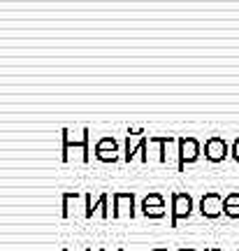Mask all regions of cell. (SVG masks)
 Segmentation results:
<instances>
[{
    "label": "cell",
    "mask_w": 239,
    "mask_h": 251,
    "mask_svg": "<svg viewBox=\"0 0 239 251\" xmlns=\"http://www.w3.org/2000/svg\"><path fill=\"white\" fill-rule=\"evenodd\" d=\"M63 251H68V249H63Z\"/></svg>",
    "instance_id": "ffe728a7"
},
{
    "label": "cell",
    "mask_w": 239,
    "mask_h": 251,
    "mask_svg": "<svg viewBox=\"0 0 239 251\" xmlns=\"http://www.w3.org/2000/svg\"><path fill=\"white\" fill-rule=\"evenodd\" d=\"M151 251H167V249H163V247H160V249H151Z\"/></svg>",
    "instance_id": "ac0fdd59"
},
{
    "label": "cell",
    "mask_w": 239,
    "mask_h": 251,
    "mask_svg": "<svg viewBox=\"0 0 239 251\" xmlns=\"http://www.w3.org/2000/svg\"><path fill=\"white\" fill-rule=\"evenodd\" d=\"M179 137L174 135H149V144H158V161L167 163V147L174 144Z\"/></svg>",
    "instance_id": "9c48e42d"
},
{
    "label": "cell",
    "mask_w": 239,
    "mask_h": 251,
    "mask_svg": "<svg viewBox=\"0 0 239 251\" xmlns=\"http://www.w3.org/2000/svg\"><path fill=\"white\" fill-rule=\"evenodd\" d=\"M89 140H91V130H89V128H84V130H81V140H72L70 130H63V163H68V151H70V149H79L84 163H89L91 161Z\"/></svg>",
    "instance_id": "277c9868"
},
{
    "label": "cell",
    "mask_w": 239,
    "mask_h": 251,
    "mask_svg": "<svg viewBox=\"0 0 239 251\" xmlns=\"http://www.w3.org/2000/svg\"><path fill=\"white\" fill-rule=\"evenodd\" d=\"M142 207H165V198L158 191H151L149 196L142 198Z\"/></svg>",
    "instance_id": "7c38bea8"
},
{
    "label": "cell",
    "mask_w": 239,
    "mask_h": 251,
    "mask_svg": "<svg viewBox=\"0 0 239 251\" xmlns=\"http://www.w3.org/2000/svg\"><path fill=\"white\" fill-rule=\"evenodd\" d=\"M204 251H223V249H218V247H209V249H204Z\"/></svg>",
    "instance_id": "2e32d148"
},
{
    "label": "cell",
    "mask_w": 239,
    "mask_h": 251,
    "mask_svg": "<svg viewBox=\"0 0 239 251\" xmlns=\"http://www.w3.org/2000/svg\"><path fill=\"white\" fill-rule=\"evenodd\" d=\"M146 219H163L165 216V207H140Z\"/></svg>",
    "instance_id": "5bb4252c"
},
{
    "label": "cell",
    "mask_w": 239,
    "mask_h": 251,
    "mask_svg": "<svg viewBox=\"0 0 239 251\" xmlns=\"http://www.w3.org/2000/svg\"><path fill=\"white\" fill-rule=\"evenodd\" d=\"M96 158L100 163H112V165L119 161V142H116L112 135H105V137H100V140H97Z\"/></svg>",
    "instance_id": "8992f818"
},
{
    "label": "cell",
    "mask_w": 239,
    "mask_h": 251,
    "mask_svg": "<svg viewBox=\"0 0 239 251\" xmlns=\"http://www.w3.org/2000/svg\"><path fill=\"white\" fill-rule=\"evenodd\" d=\"M230 156V147L223 140L221 135H212L207 142H204V158L209 163H223Z\"/></svg>",
    "instance_id": "5b68a950"
},
{
    "label": "cell",
    "mask_w": 239,
    "mask_h": 251,
    "mask_svg": "<svg viewBox=\"0 0 239 251\" xmlns=\"http://www.w3.org/2000/svg\"><path fill=\"white\" fill-rule=\"evenodd\" d=\"M112 200H114V212H112V216H114V219H119V216H121V202H128V205L135 207V193H133V191H116V193H112ZM133 207H130V216H135Z\"/></svg>",
    "instance_id": "30bf717a"
},
{
    "label": "cell",
    "mask_w": 239,
    "mask_h": 251,
    "mask_svg": "<svg viewBox=\"0 0 239 251\" xmlns=\"http://www.w3.org/2000/svg\"><path fill=\"white\" fill-rule=\"evenodd\" d=\"M79 193L77 191H65L63 193V219H68V214H70V200H79Z\"/></svg>",
    "instance_id": "4fadbf2b"
},
{
    "label": "cell",
    "mask_w": 239,
    "mask_h": 251,
    "mask_svg": "<svg viewBox=\"0 0 239 251\" xmlns=\"http://www.w3.org/2000/svg\"><path fill=\"white\" fill-rule=\"evenodd\" d=\"M100 251H105V249H100ZM116 251H125V249H123V247H119V249H116Z\"/></svg>",
    "instance_id": "e0dca14e"
},
{
    "label": "cell",
    "mask_w": 239,
    "mask_h": 251,
    "mask_svg": "<svg viewBox=\"0 0 239 251\" xmlns=\"http://www.w3.org/2000/svg\"><path fill=\"white\" fill-rule=\"evenodd\" d=\"M177 147H179L177 170L184 172V170H186V165H191V163H195L197 158H200L202 147H200V142H197L195 137H179V140H177Z\"/></svg>",
    "instance_id": "3957f363"
},
{
    "label": "cell",
    "mask_w": 239,
    "mask_h": 251,
    "mask_svg": "<svg viewBox=\"0 0 239 251\" xmlns=\"http://www.w3.org/2000/svg\"><path fill=\"white\" fill-rule=\"evenodd\" d=\"M237 251H239V249H237Z\"/></svg>",
    "instance_id": "7402d4cb"
},
{
    "label": "cell",
    "mask_w": 239,
    "mask_h": 251,
    "mask_svg": "<svg viewBox=\"0 0 239 251\" xmlns=\"http://www.w3.org/2000/svg\"><path fill=\"white\" fill-rule=\"evenodd\" d=\"M200 214L204 219H218L223 214V196L216 191H209L200 198Z\"/></svg>",
    "instance_id": "52a82bcc"
},
{
    "label": "cell",
    "mask_w": 239,
    "mask_h": 251,
    "mask_svg": "<svg viewBox=\"0 0 239 251\" xmlns=\"http://www.w3.org/2000/svg\"><path fill=\"white\" fill-rule=\"evenodd\" d=\"M230 156L235 158V163H239V137L232 142V147H230Z\"/></svg>",
    "instance_id": "9a60e30c"
},
{
    "label": "cell",
    "mask_w": 239,
    "mask_h": 251,
    "mask_svg": "<svg viewBox=\"0 0 239 251\" xmlns=\"http://www.w3.org/2000/svg\"><path fill=\"white\" fill-rule=\"evenodd\" d=\"M193 196L184 193V191H174L172 193V228H177L179 221H186L193 214Z\"/></svg>",
    "instance_id": "7a4b0ae2"
},
{
    "label": "cell",
    "mask_w": 239,
    "mask_h": 251,
    "mask_svg": "<svg viewBox=\"0 0 239 251\" xmlns=\"http://www.w3.org/2000/svg\"><path fill=\"white\" fill-rule=\"evenodd\" d=\"M223 214L228 219H239V191H232L223 198Z\"/></svg>",
    "instance_id": "8fae6325"
},
{
    "label": "cell",
    "mask_w": 239,
    "mask_h": 251,
    "mask_svg": "<svg viewBox=\"0 0 239 251\" xmlns=\"http://www.w3.org/2000/svg\"><path fill=\"white\" fill-rule=\"evenodd\" d=\"M107 198H109V196H107V193H102V196L93 202L91 193H86V196H84V200H86V207H84V209H86V212H84V214H86V219H93V214H96L97 209L102 212V216H105V219H109V212H107Z\"/></svg>",
    "instance_id": "ba28073f"
},
{
    "label": "cell",
    "mask_w": 239,
    "mask_h": 251,
    "mask_svg": "<svg viewBox=\"0 0 239 251\" xmlns=\"http://www.w3.org/2000/svg\"><path fill=\"white\" fill-rule=\"evenodd\" d=\"M86 251H91V249H86Z\"/></svg>",
    "instance_id": "44dd1931"
},
{
    "label": "cell",
    "mask_w": 239,
    "mask_h": 251,
    "mask_svg": "<svg viewBox=\"0 0 239 251\" xmlns=\"http://www.w3.org/2000/svg\"><path fill=\"white\" fill-rule=\"evenodd\" d=\"M140 151V158L142 163H149V135L144 130H128L125 135V153L123 161L130 163L135 158V153Z\"/></svg>",
    "instance_id": "6da1fadb"
},
{
    "label": "cell",
    "mask_w": 239,
    "mask_h": 251,
    "mask_svg": "<svg viewBox=\"0 0 239 251\" xmlns=\"http://www.w3.org/2000/svg\"><path fill=\"white\" fill-rule=\"evenodd\" d=\"M179 251H195V249H191V247H188V249H179Z\"/></svg>",
    "instance_id": "d6986e66"
}]
</instances>
